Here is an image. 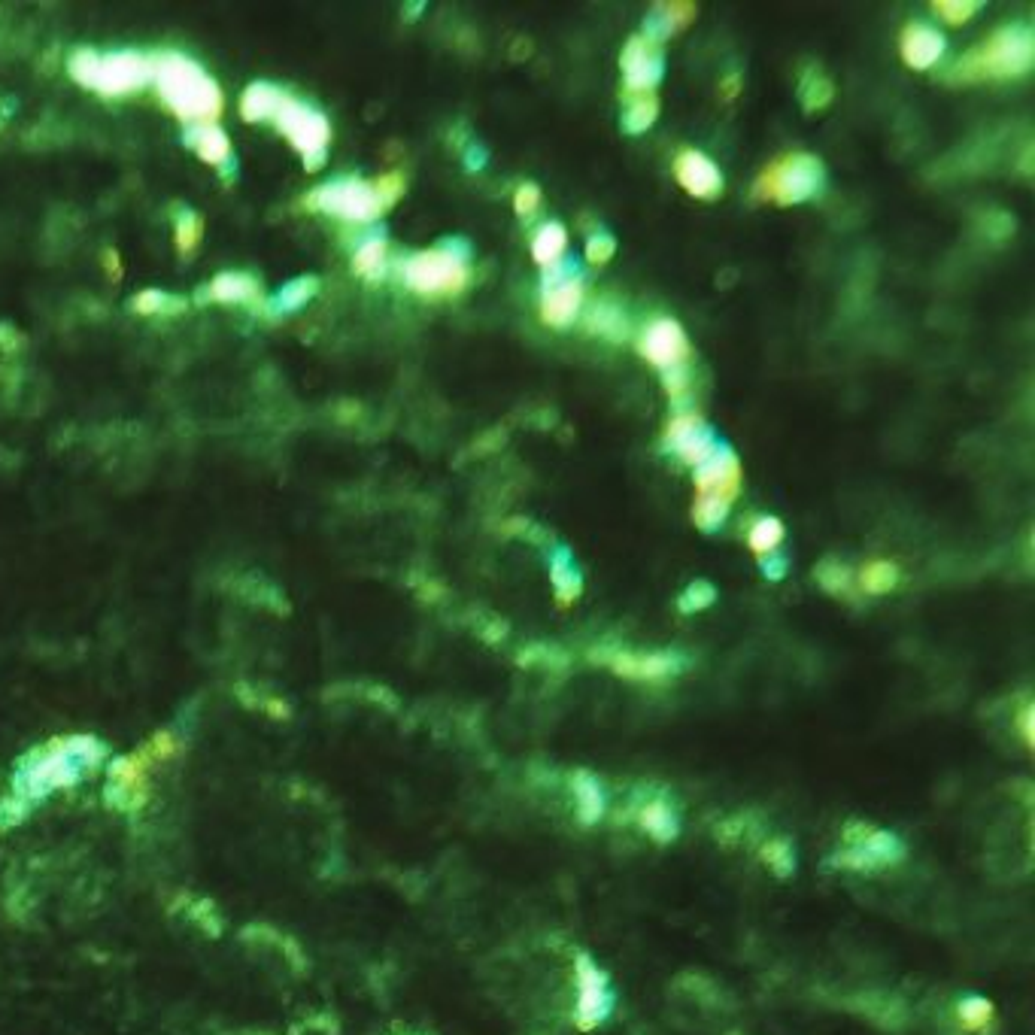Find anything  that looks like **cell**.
<instances>
[{"instance_id":"obj_1","label":"cell","mask_w":1035,"mask_h":1035,"mask_svg":"<svg viewBox=\"0 0 1035 1035\" xmlns=\"http://www.w3.org/2000/svg\"><path fill=\"white\" fill-rule=\"evenodd\" d=\"M104 759V744L92 735L52 738L31 750L16 768L13 793L0 805V826L25 820L49 793L79 784Z\"/></svg>"},{"instance_id":"obj_2","label":"cell","mask_w":1035,"mask_h":1035,"mask_svg":"<svg viewBox=\"0 0 1035 1035\" xmlns=\"http://www.w3.org/2000/svg\"><path fill=\"white\" fill-rule=\"evenodd\" d=\"M152 61V82L161 95V104L180 122H186V128L219 122L225 107L222 89L198 61L183 52H161L152 55Z\"/></svg>"},{"instance_id":"obj_3","label":"cell","mask_w":1035,"mask_h":1035,"mask_svg":"<svg viewBox=\"0 0 1035 1035\" xmlns=\"http://www.w3.org/2000/svg\"><path fill=\"white\" fill-rule=\"evenodd\" d=\"M70 76L101 98H125L134 92H143L152 82L155 61L143 52H95L79 49L67 58Z\"/></svg>"},{"instance_id":"obj_4","label":"cell","mask_w":1035,"mask_h":1035,"mask_svg":"<svg viewBox=\"0 0 1035 1035\" xmlns=\"http://www.w3.org/2000/svg\"><path fill=\"white\" fill-rule=\"evenodd\" d=\"M1035 61V37L1026 25H1005L987 43L972 49L954 64L957 82H981V79H1011L1023 76Z\"/></svg>"},{"instance_id":"obj_5","label":"cell","mask_w":1035,"mask_h":1035,"mask_svg":"<svg viewBox=\"0 0 1035 1035\" xmlns=\"http://www.w3.org/2000/svg\"><path fill=\"white\" fill-rule=\"evenodd\" d=\"M471 246L465 240H444L438 249H422L401 265V277L410 292L422 298L459 295L468 286Z\"/></svg>"},{"instance_id":"obj_6","label":"cell","mask_w":1035,"mask_h":1035,"mask_svg":"<svg viewBox=\"0 0 1035 1035\" xmlns=\"http://www.w3.org/2000/svg\"><path fill=\"white\" fill-rule=\"evenodd\" d=\"M180 750V741L174 732H158L152 735L143 747H137L131 756L116 759L110 765V781H107V802L116 811L134 814L146 805L149 799V778L158 768V762L170 759Z\"/></svg>"},{"instance_id":"obj_7","label":"cell","mask_w":1035,"mask_h":1035,"mask_svg":"<svg viewBox=\"0 0 1035 1035\" xmlns=\"http://www.w3.org/2000/svg\"><path fill=\"white\" fill-rule=\"evenodd\" d=\"M905 856H908V847L896 832L853 820L844 826V844L829 856V866L838 872L875 875V872L899 866V862H905Z\"/></svg>"},{"instance_id":"obj_8","label":"cell","mask_w":1035,"mask_h":1035,"mask_svg":"<svg viewBox=\"0 0 1035 1035\" xmlns=\"http://www.w3.org/2000/svg\"><path fill=\"white\" fill-rule=\"evenodd\" d=\"M826 183L823 161L811 152H790L778 161H771L762 174L756 177V198L774 201L781 207L805 204L811 201Z\"/></svg>"},{"instance_id":"obj_9","label":"cell","mask_w":1035,"mask_h":1035,"mask_svg":"<svg viewBox=\"0 0 1035 1035\" xmlns=\"http://www.w3.org/2000/svg\"><path fill=\"white\" fill-rule=\"evenodd\" d=\"M271 122L292 143V149L301 155L307 170H319L325 164L328 143H331V125H328L325 113H319V110L301 104L298 98L286 95Z\"/></svg>"},{"instance_id":"obj_10","label":"cell","mask_w":1035,"mask_h":1035,"mask_svg":"<svg viewBox=\"0 0 1035 1035\" xmlns=\"http://www.w3.org/2000/svg\"><path fill=\"white\" fill-rule=\"evenodd\" d=\"M304 207L313 213H325L343 222L353 225H368L374 219H380V213H386L377 201V192L368 180L359 177H343L334 183H325L319 189H313L304 198Z\"/></svg>"},{"instance_id":"obj_11","label":"cell","mask_w":1035,"mask_h":1035,"mask_svg":"<svg viewBox=\"0 0 1035 1035\" xmlns=\"http://www.w3.org/2000/svg\"><path fill=\"white\" fill-rule=\"evenodd\" d=\"M574 978H577V1005H574V1026L580 1032H592L605 1026L614 1014V987L608 972L601 969L589 954L574 957Z\"/></svg>"},{"instance_id":"obj_12","label":"cell","mask_w":1035,"mask_h":1035,"mask_svg":"<svg viewBox=\"0 0 1035 1035\" xmlns=\"http://www.w3.org/2000/svg\"><path fill=\"white\" fill-rule=\"evenodd\" d=\"M589 659L608 665L614 674H620L626 680H641V683L644 680L647 683L668 680V677H674V674H680L686 668V656L671 653V650L641 653V650H608V647H598V650H589Z\"/></svg>"},{"instance_id":"obj_13","label":"cell","mask_w":1035,"mask_h":1035,"mask_svg":"<svg viewBox=\"0 0 1035 1035\" xmlns=\"http://www.w3.org/2000/svg\"><path fill=\"white\" fill-rule=\"evenodd\" d=\"M717 431L693 410L677 413L665 428V450L677 453L686 465H702L717 450Z\"/></svg>"},{"instance_id":"obj_14","label":"cell","mask_w":1035,"mask_h":1035,"mask_svg":"<svg viewBox=\"0 0 1035 1035\" xmlns=\"http://www.w3.org/2000/svg\"><path fill=\"white\" fill-rule=\"evenodd\" d=\"M696 489L705 498H717L732 504L741 489V462L729 444H717V450L696 465Z\"/></svg>"},{"instance_id":"obj_15","label":"cell","mask_w":1035,"mask_h":1035,"mask_svg":"<svg viewBox=\"0 0 1035 1035\" xmlns=\"http://www.w3.org/2000/svg\"><path fill=\"white\" fill-rule=\"evenodd\" d=\"M641 356L656 365L662 374L671 368H680L689 356V340L680 328V322L674 319H656L650 322V328L644 331V337L638 340Z\"/></svg>"},{"instance_id":"obj_16","label":"cell","mask_w":1035,"mask_h":1035,"mask_svg":"<svg viewBox=\"0 0 1035 1035\" xmlns=\"http://www.w3.org/2000/svg\"><path fill=\"white\" fill-rule=\"evenodd\" d=\"M623 79H626V89L635 92V95H647L653 92V85L662 79L665 73V55H662V46L644 40L641 34H635L626 49H623Z\"/></svg>"},{"instance_id":"obj_17","label":"cell","mask_w":1035,"mask_h":1035,"mask_svg":"<svg viewBox=\"0 0 1035 1035\" xmlns=\"http://www.w3.org/2000/svg\"><path fill=\"white\" fill-rule=\"evenodd\" d=\"M677 183L699 201H714L723 195V174L720 167L699 149H680L674 158Z\"/></svg>"},{"instance_id":"obj_18","label":"cell","mask_w":1035,"mask_h":1035,"mask_svg":"<svg viewBox=\"0 0 1035 1035\" xmlns=\"http://www.w3.org/2000/svg\"><path fill=\"white\" fill-rule=\"evenodd\" d=\"M568 790L577 808V820L583 826L601 823V817L608 814V793H605V784H601L589 768H574L568 774Z\"/></svg>"},{"instance_id":"obj_19","label":"cell","mask_w":1035,"mask_h":1035,"mask_svg":"<svg viewBox=\"0 0 1035 1035\" xmlns=\"http://www.w3.org/2000/svg\"><path fill=\"white\" fill-rule=\"evenodd\" d=\"M635 823L644 835H650L656 844H671L680 835V814L668 802V796H650L635 805Z\"/></svg>"},{"instance_id":"obj_20","label":"cell","mask_w":1035,"mask_h":1035,"mask_svg":"<svg viewBox=\"0 0 1035 1035\" xmlns=\"http://www.w3.org/2000/svg\"><path fill=\"white\" fill-rule=\"evenodd\" d=\"M580 304H583V277L562 280V283L544 286L541 316L553 328H568L574 322V316L580 313Z\"/></svg>"},{"instance_id":"obj_21","label":"cell","mask_w":1035,"mask_h":1035,"mask_svg":"<svg viewBox=\"0 0 1035 1035\" xmlns=\"http://www.w3.org/2000/svg\"><path fill=\"white\" fill-rule=\"evenodd\" d=\"M899 49H902V58L911 70H929L944 55V37L923 22H911L902 31Z\"/></svg>"},{"instance_id":"obj_22","label":"cell","mask_w":1035,"mask_h":1035,"mask_svg":"<svg viewBox=\"0 0 1035 1035\" xmlns=\"http://www.w3.org/2000/svg\"><path fill=\"white\" fill-rule=\"evenodd\" d=\"M207 301L216 304H246V307H265V292L258 286L255 277L240 274V271H225L216 274L207 286Z\"/></svg>"},{"instance_id":"obj_23","label":"cell","mask_w":1035,"mask_h":1035,"mask_svg":"<svg viewBox=\"0 0 1035 1035\" xmlns=\"http://www.w3.org/2000/svg\"><path fill=\"white\" fill-rule=\"evenodd\" d=\"M699 10L696 4H680V0H665V4H656L647 19H644V40L662 46L671 34H677L680 28H686V22L693 19Z\"/></svg>"},{"instance_id":"obj_24","label":"cell","mask_w":1035,"mask_h":1035,"mask_svg":"<svg viewBox=\"0 0 1035 1035\" xmlns=\"http://www.w3.org/2000/svg\"><path fill=\"white\" fill-rule=\"evenodd\" d=\"M186 140L192 146V152L210 164V167H228L234 161V146H231V137L219 128V125H195L186 131Z\"/></svg>"},{"instance_id":"obj_25","label":"cell","mask_w":1035,"mask_h":1035,"mask_svg":"<svg viewBox=\"0 0 1035 1035\" xmlns=\"http://www.w3.org/2000/svg\"><path fill=\"white\" fill-rule=\"evenodd\" d=\"M289 92H283L280 85H271V82H252L249 89L240 95V116L246 122H268L274 119V113L280 110L283 98Z\"/></svg>"},{"instance_id":"obj_26","label":"cell","mask_w":1035,"mask_h":1035,"mask_svg":"<svg viewBox=\"0 0 1035 1035\" xmlns=\"http://www.w3.org/2000/svg\"><path fill=\"white\" fill-rule=\"evenodd\" d=\"M550 580H553V589H556V598L562 601V605H571V601L580 598L583 592V577L571 559V550L568 547H556L553 550V559H550Z\"/></svg>"},{"instance_id":"obj_27","label":"cell","mask_w":1035,"mask_h":1035,"mask_svg":"<svg viewBox=\"0 0 1035 1035\" xmlns=\"http://www.w3.org/2000/svg\"><path fill=\"white\" fill-rule=\"evenodd\" d=\"M319 295V277H298V280H292V283H286L277 295H274V301H265V313L268 316H283V313H295V310H301L307 301H313Z\"/></svg>"},{"instance_id":"obj_28","label":"cell","mask_w":1035,"mask_h":1035,"mask_svg":"<svg viewBox=\"0 0 1035 1035\" xmlns=\"http://www.w3.org/2000/svg\"><path fill=\"white\" fill-rule=\"evenodd\" d=\"M386 265H389V246L383 237H368L356 252H353V274L377 283L386 277Z\"/></svg>"},{"instance_id":"obj_29","label":"cell","mask_w":1035,"mask_h":1035,"mask_svg":"<svg viewBox=\"0 0 1035 1035\" xmlns=\"http://www.w3.org/2000/svg\"><path fill=\"white\" fill-rule=\"evenodd\" d=\"M568 246V231L562 222H544L538 234L532 237V258L547 271L556 262H562V252Z\"/></svg>"},{"instance_id":"obj_30","label":"cell","mask_w":1035,"mask_h":1035,"mask_svg":"<svg viewBox=\"0 0 1035 1035\" xmlns=\"http://www.w3.org/2000/svg\"><path fill=\"white\" fill-rule=\"evenodd\" d=\"M131 307L140 316H177L189 307V301L174 295V292H164V289H143L134 295Z\"/></svg>"},{"instance_id":"obj_31","label":"cell","mask_w":1035,"mask_h":1035,"mask_svg":"<svg viewBox=\"0 0 1035 1035\" xmlns=\"http://www.w3.org/2000/svg\"><path fill=\"white\" fill-rule=\"evenodd\" d=\"M759 859L765 862V866L778 875V878H790L796 875V847L790 838L778 835V838H765L762 847H759Z\"/></svg>"},{"instance_id":"obj_32","label":"cell","mask_w":1035,"mask_h":1035,"mask_svg":"<svg viewBox=\"0 0 1035 1035\" xmlns=\"http://www.w3.org/2000/svg\"><path fill=\"white\" fill-rule=\"evenodd\" d=\"M957 1020H960V1026H963L966 1032H984V1029H990L993 1020H996V1005H993L987 996L972 993V996H966V999L957 1002Z\"/></svg>"},{"instance_id":"obj_33","label":"cell","mask_w":1035,"mask_h":1035,"mask_svg":"<svg viewBox=\"0 0 1035 1035\" xmlns=\"http://www.w3.org/2000/svg\"><path fill=\"white\" fill-rule=\"evenodd\" d=\"M799 98H802V107L805 113H817L823 107L832 104L835 98V85L829 76H823L820 70H808L799 82Z\"/></svg>"},{"instance_id":"obj_34","label":"cell","mask_w":1035,"mask_h":1035,"mask_svg":"<svg viewBox=\"0 0 1035 1035\" xmlns=\"http://www.w3.org/2000/svg\"><path fill=\"white\" fill-rule=\"evenodd\" d=\"M589 331H595V334H601V337H608L611 343H620V340L629 334L626 313H623L617 304H611V301L598 304V307L592 310V316H589Z\"/></svg>"},{"instance_id":"obj_35","label":"cell","mask_w":1035,"mask_h":1035,"mask_svg":"<svg viewBox=\"0 0 1035 1035\" xmlns=\"http://www.w3.org/2000/svg\"><path fill=\"white\" fill-rule=\"evenodd\" d=\"M656 116H659V98H656L653 92L635 95V98L629 101L626 113H623V131L632 134V137H638V134H644L647 128H653Z\"/></svg>"},{"instance_id":"obj_36","label":"cell","mask_w":1035,"mask_h":1035,"mask_svg":"<svg viewBox=\"0 0 1035 1035\" xmlns=\"http://www.w3.org/2000/svg\"><path fill=\"white\" fill-rule=\"evenodd\" d=\"M781 541H784V523L778 520V516H762V520L753 523V529L747 535L750 550L759 553V556H771L774 550H778Z\"/></svg>"},{"instance_id":"obj_37","label":"cell","mask_w":1035,"mask_h":1035,"mask_svg":"<svg viewBox=\"0 0 1035 1035\" xmlns=\"http://www.w3.org/2000/svg\"><path fill=\"white\" fill-rule=\"evenodd\" d=\"M896 583H899V568L893 562H887V559L869 562L866 568H862V574H859V586L866 589L869 595H884V592L896 589Z\"/></svg>"},{"instance_id":"obj_38","label":"cell","mask_w":1035,"mask_h":1035,"mask_svg":"<svg viewBox=\"0 0 1035 1035\" xmlns=\"http://www.w3.org/2000/svg\"><path fill=\"white\" fill-rule=\"evenodd\" d=\"M204 237V219L192 210H180L174 219V243L180 255H192L201 246Z\"/></svg>"},{"instance_id":"obj_39","label":"cell","mask_w":1035,"mask_h":1035,"mask_svg":"<svg viewBox=\"0 0 1035 1035\" xmlns=\"http://www.w3.org/2000/svg\"><path fill=\"white\" fill-rule=\"evenodd\" d=\"M729 507H732V504H726V501L699 495V501L693 504V523H696L702 532H717V529L726 523Z\"/></svg>"},{"instance_id":"obj_40","label":"cell","mask_w":1035,"mask_h":1035,"mask_svg":"<svg viewBox=\"0 0 1035 1035\" xmlns=\"http://www.w3.org/2000/svg\"><path fill=\"white\" fill-rule=\"evenodd\" d=\"M516 662L520 665H538V668H568V653L559 650V647H550V644H532L526 650H520V656H516Z\"/></svg>"},{"instance_id":"obj_41","label":"cell","mask_w":1035,"mask_h":1035,"mask_svg":"<svg viewBox=\"0 0 1035 1035\" xmlns=\"http://www.w3.org/2000/svg\"><path fill=\"white\" fill-rule=\"evenodd\" d=\"M714 601H717V589H714L708 580H696V583H689V586L680 592L677 608H680L683 614H696V611L711 608Z\"/></svg>"},{"instance_id":"obj_42","label":"cell","mask_w":1035,"mask_h":1035,"mask_svg":"<svg viewBox=\"0 0 1035 1035\" xmlns=\"http://www.w3.org/2000/svg\"><path fill=\"white\" fill-rule=\"evenodd\" d=\"M814 577H817V583H820L826 592H832V595H841V592L850 589V568L841 565V562H835V559L820 562L817 571H814Z\"/></svg>"},{"instance_id":"obj_43","label":"cell","mask_w":1035,"mask_h":1035,"mask_svg":"<svg viewBox=\"0 0 1035 1035\" xmlns=\"http://www.w3.org/2000/svg\"><path fill=\"white\" fill-rule=\"evenodd\" d=\"M932 10H935L947 25L957 28V25L969 22V19L981 10V4H978V0H935Z\"/></svg>"},{"instance_id":"obj_44","label":"cell","mask_w":1035,"mask_h":1035,"mask_svg":"<svg viewBox=\"0 0 1035 1035\" xmlns=\"http://www.w3.org/2000/svg\"><path fill=\"white\" fill-rule=\"evenodd\" d=\"M374 192H377V201L383 210H389L392 204H398V198L404 195V177L398 174V170H389V174L377 177L374 183Z\"/></svg>"},{"instance_id":"obj_45","label":"cell","mask_w":1035,"mask_h":1035,"mask_svg":"<svg viewBox=\"0 0 1035 1035\" xmlns=\"http://www.w3.org/2000/svg\"><path fill=\"white\" fill-rule=\"evenodd\" d=\"M614 252H617V240H614L611 234H605V231H598V234H592V237L586 240V258H589L592 265H605V262H611Z\"/></svg>"},{"instance_id":"obj_46","label":"cell","mask_w":1035,"mask_h":1035,"mask_svg":"<svg viewBox=\"0 0 1035 1035\" xmlns=\"http://www.w3.org/2000/svg\"><path fill=\"white\" fill-rule=\"evenodd\" d=\"M541 204V189L535 183H523V186H516V195H513V207L520 216H532Z\"/></svg>"},{"instance_id":"obj_47","label":"cell","mask_w":1035,"mask_h":1035,"mask_svg":"<svg viewBox=\"0 0 1035 1035\" xmlns=\"http://www.w3.org/2000/svg\"><path fill=\"white\" fill-rule=\"evenodd\" d=\"M665 389H668L671 398H683L689 392V371H686V365L665 371Z\"/></svg>"},{"instance_id":"obj_48","label":"cell","mask_w":1035,"mask_h":1035,"mask_svg":"<svg viewBox=\"0 0 1035 1035\" xmlns=\"http://www.w3.org/2000/svg\"><path fill=\"white\" fill-rule=\"evenodd\" d=\"M1020 732H1023L1026 750H1032L1035 747V705L1032 702L1020 711Z\"/></svg>"},{"instance_id":"obj_49","label":"cell","mask_w":1035,"mask_h":1035,"mask_svg":"<svg viewBox=\"0 0 1035 1035\" xmlns=\"http://www.w3.org/2000/svg\"><path fill=\"white\" fill-rule=\"evenodd\" d=\"M759 568L768 580H784L787 574V559L784 556H768V559H759Z\"/></svg>"},{"instance_id":"obj_50","label":"cell","mask_w":1035,"mask_h":1035,"mask_svg":"<svg viewBox=\"0 0 1035 1035\" xmlns=\"http://www.w3.org/2000/svg\"><path fill=\"white\" fill-rule=\"evenodd\" d=\"M486 161H489V155H486V149H483V146H477V143H468V146H465V167L471 170V174H477V170H483V167H486Z\"/></svg>"},{"instance_id":"obj_51","label":"cell","mask_w":1035,"mask_h":1035,"mask_svg":"<svg viewBox=\"0 0 1035 1035\" xmlns=\"http://www.w3.org/2000/svg\"><path fill=\"white\" fill-rule=\"evenodd\" d=\"M101 265H104V271H107L110 280H119V277H122V258H119V252H116L113 246L101 252Z\"/></svg>"},{"instance_id":"obj_52","label":"cell","mask_w":1035,"mask_h":1035,"mask_svg":"<svg viewBox=\"0 0 1035 1035\" xmlns=\"http://www.w3.org/2000/svg\"><path fill=\"white\" fill-rule=\"evenodd\" d=\"M19 334L10 328V325H0V347H7V350H16L19 347Z\"/></svg>"},{"instance_id":"obj_53","label":"cell","mask_w":1035,"mask_h":1035,"mask_svg":"<svg viewBox=\"0 0 1035 1035\" xmlns=\"http://www.w3.org/2000/svg\"><path fill=\"white\" fill-rule=\"evenodd\" d=\"M735 89H738V76L732 73V76L723 82V95H726V101H732V98H735Z\"/></svg>"}]
</instances>
